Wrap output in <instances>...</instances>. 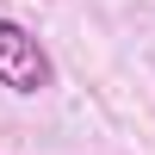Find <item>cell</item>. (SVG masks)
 <instances>
[{
	"label": "cell",
	"mask_w": 155,
	"mask_h": 155,
	"mask_svg": "<svg viewBox=\"0 0 155 155\" xmlns=\"http://www.w3.org/2000/svg\"><path fill=\"white\" fill-rule=\"evenodd\" d=\"M50 81H56V62H50V50L37 44L25 25L0 19V87H6V93H44Z\"/></svg>",
	"instance_id": "obj_1"
}]
</instances>
